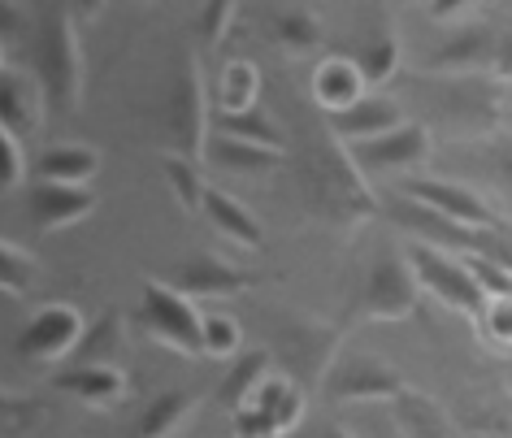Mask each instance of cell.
Wrapping results in <instances>:
<instances>
[{
  "label": "cell",
  "instance_id": "ac0fdd59",
  "mask_svg": "<svg viewBox=\"0 0 512 438\" xmlns=\"http://www.w3.org/2000/svg\"><path fill=\"white\" fill-rule=\"evenodd\" d=\"M395 217L408 226V230H417V243H443V248H460V252H482L486 243H491V235L486 230H469V226H456V222H447V217L439 213H430V209H421V204L413 200H400L395 204Z\"/></svg>",
  "mask_w": 512,
  "mask_h": 438
},
{
  "label": "cell",
  "instance_id": "e575fe53",
  "mask_svg": "<svg viewBox=\"0 0 512 438\" xmlns=\"http://www.w3.org/2000/svg\"><path fill=\"white\" fill-rule=\"evenodd\" d=\"M235 18H239V5H235V0H217V5L200 9V18H196L200 44H204V48H222L226 35H230V27H235Z\"/></svg>",
  "mask_w": 512,
  "mask_h": 438
},
{
  "label": "cell",
  "instance_id": "7a4b0ae2",
  "mask_svg": "<svg viewBox=\"0 0 512 438\" xmlns=\"http://www.w3.org/2000/svg\"><path fill=\"white\" fill-rule=\"evenodd\" d=\"M304 191H309L313 209L330 217L339 226H361L374 217V191H369L361 165L352 161V152H317L304 174Z\"/></svg>",
  "mask_w": 512,
  "mask_h": 438
},
{
  "label": "cell",
  "instance_id": "1f68e13d",
  "mask_svg": "<svg viewBox=\"0 0 512 438\" xmlns=\"http://www.w3.org/2000/svg\"><path fill=\"white\" fill-rule=\"evenodd\" d=\"M274 22V35H278V44L291 48V53H313L317 44H322V18L313 14V9H278V14L270 18Z\"/></svg>",
  "mask_w": 512,
  "mask_h": 438
},
{
  "label": "cell",
  "instance_id": "8d00e7d4",
  "mask_svg": "<svg viewBox=\"0 0 512 438\" xmlns=\"http://www.w3.org/2000/svg\"><path fill=\"white\" fill-rule=\"evenodd\" d=\"M235 438H283V430H278V421L265 408L248 404L235 412Z\"/></svg>",
  "mask_w": 512,
  "mask_h": 438
},
{
  "label": "cell",
  "instance_id": "2e32d148",
  "mask_svg": "<svg viewBox=\"0 0 512 438\" xmlns=\"http://www.w3.org/2000/svg\"><path fill=\"white\" fill-rule=\"evenodd\" d=\"M31 204V222L40 230H61L83 222L96 209V191L92 187H70V183H35L27 191Z\"/></svg>",
  "mask_w": 512,
  "mask_h": 438
},
{
  "label": "cell",
  "instance_id": "277c9868",
  "mask_svg": "<svg viewBox=\"0 0 512 438\" xmlns=\"http://www.w3.org/2000/svg\"><path fill=\"white\" fill-rule=\"evenodd\" d=\"M139 321L157 343L183 356H204V308H196V300H187L170 282H144Z\"/></svg>",
  "mask_w": 512,
  "mask_h": 438
},
{
  "label": "cell",
  "instance_id": "9c48e42d",
  "mask_svg": "<svg viewBox=\"0 0 512 438\" xmlns=\"http://www.w3.org/2000/svg\"><path fill=\"white\" fill-rule=\"evenodd\" d=\"M404 378L378 356H335L326 369V399L330 404H361V399H400Z\"/></svg>",
  "mask_w": 512,
  "mask_h": 438
},
{
  "label": "cell",
  "instance_id": "cb8c5ba5",
  "mask_svg": "<svg viewBox=\"0 0 512 438\" xmlns=\"http://www.w3.org/2000/svg\"><path fill=\"white\" fill-rule=\"evenodd\" d=\"M100 170V157L83 144H53L35 161L40 183H70V187H92V178Z\"/></svg>",
  "mask_w": 512,
  "mask_h": 438
},
{
  "label": "cell",
  "instance_id": "4dcf8cb0",
  "mask_svg": "<svg viewBox=\"0 0 512 438\" xmlns=\"http://www.w3.org/2000/svg\"><path fill=\"white\" fill-rule=\"evenodd\" d=\"M473 157H478L482 174L491 178V187L499 191V200H504L512 213V131H495V135L478 139Z\"/></svg>",
  "mask_w": 512,
  "mask_h": 438
},
{
  "label": "cell",
  "instance_id": "60d3db41",
  "mask_svg": "<svg viewBox=\"0 0 512 438\" xmlns=\"http://www.w3.org/2000/svg\"><path fill=\"white\" fill-rule=\"evenodd\" d=\"M495 83H512V27L499 31V44H495Z\"/></svg>",
  "mask_w": 512,
  "mask_h": 438
},
{
  "label": "cell",
  "instance_id": "d590c367",
  "mask_svg": "<svg viewBox=\"0 0 512 438\" xmlns=\"http://www.w3.org/2000/svg\"><path fill=\"white\" fill-rule=\"evenodd\" d=\"M27 183V148H22L18 135L0 131V187L14 191Z\"/></svg>",
  "mask_w": 512,
  "mask_h": 438
},
{
  "label": "cell",
  "instance_id": "8992f818",
  "mask_svg": "<svg viewBox=\"0 0 512 438\" xmlns=\"http://www.w3.org/2000/svg\"><path fill=\"white\" fill-rule=\"evenodd\" d=\"M404 200H413V204H421V209L439 213L456 226H469V230H486V235H499V230H504V217L482 200V191L469 187V183H456V178H439V174L434 178L430 174L408 178Z\"/></svg>",
  "mask_w": 512,
  "mask_h": 438
},
{
  "label": "cell",
  "instance_id": "d4e9b609",
  "mask_svg": "<svg viewBox=\"0 0 512 438\" xmlns=\"http://www.w3.org/2000/svg\"><path fill=\"white\" fill-rule=\"evenodd\" d=\"M204 165H217V170H230V174H270V170L283 165V152H270V148H256V144H239V139L213 135Z\"/></svg>",
  "mask_w": 512,
  "mask_h": 438
},
{
  "label": "cell",
  "instance_id": "603a6c76",
  "mask_svg": "<svg viewBox=\"0 0 512 438\" xmlns=\"http://www.w3.org/2000/svg\"><path fill=\"white\" fill-rule=\"evenodd\" d=\"M400 53H404L400 35H395V27L382 18V22H374V27L365 31L361 48H356V70H361V79L369 87H382L395 70H400Z\"/></svg>",
  "mask_w": 512,
  "mask_h": 438
},
{
  "label": "cell",
  "instance_id": "7c38bea8",
  "mask_svg": "<svg viewBox=\"0 0 512 438\" xmlns=\"http://www.w3.org/2000/svg\"><path fill=\"white\" fill-rule=\"evenodd\" d=\"M447 40L426 57V74H482L495 66V44H499V27L473 18L456 31H443Z\"/></svg>",
  "mask_w": 512,
  "mask_h": 438
},
{
  "label": "cell",
  "instance_id": "484cf974",
  "mask_svg": "<svg viewBox=\"0 0 512 438\" xmlns=\"http://www.w3.org/2000/svg\"><path fill=\"white\" fill-rule=\"evenodd\" d=\"M256 96H261V74H256L252 61H226L222 79H217V118H230V113H248L256 109Z\"/></svg>",
  "mask_w": 512,
  "mask_h": 438
},
{
  "label": "cell",
  "instance_id": "83f0119b",
  "mask_svg": "<svg viewBox=\"0 0 512 438\" xmlns=\"http://www.w3.org/2000/svg\"><path fill=\"white\" fill-rule=\"evenodd\" d=\"M165 170V183H170L174 200L183 204L187 213H204V200H209V178H204V161L196 157H183V152H170L161 161Z\"/></svg>",
  "mask_w": 512,
  "mask_h": 438
},
{
  "label": "cell",
  "instance_id": "9a60e30c",
  "mask_svg": "<svg viewBox=\"0 0 512 438\" xmlns=\"http://www.w3.org/2000/svg\"><path fill=\"white\" fill-rule=\"evenodd\" d=\"M170 287L183 291L187 300H226V295H239L252 287L248 269H235L217 256H196V261L178 265L170 274Z\"/></svg>",
  "mask_w": 512,
  "mask_h": 438
},
{
  "label": "cell",
  "instance_id": "f546056e",
  "mask_svg": "<svg viewBox=\"0 0 512 438\" xmlns=\"http://www.w3.org/2000/svg\"><path fill=\"white\" fill-rule=\"evenodd\" d=\"M191 408H196V395H191V391H165V395H157L144 408V417H139V438H170L178 425L191 417Z\"/></svg>",
  "mask_w": 512,
  "mask_h": 438
},
{
  "label": "cell",
  "instance_id": "e0dca14e",
  "mask_svg": "<svg viewBox=\"0 0 512 438\" xmlns=\"http://www.w3.org/2000/svg\"><path fill=\"white\" fill-rule=\"evenodd\" d=\"M391 421L404 438H460L439 399L426 391H413V386H404V395L391 399Z\"/></svg>",
  "mask_w": 512,
  "mask_h": 438
},
{
  "label": "cell",
  "instance_id": "30bf717a",
  "mask_svg": "<svg viewBox=\"0 0 512 438\" xmlns=\"http://www.w3.org/2000/svg\"><path fill=\"white\" fill-rule=\"evenodd\" d=\"M348 152H352V161L361 165V174H408L430 161L434 139H430V126L404 122V126H395L391 135L369 139V144L348 148Z\"/></svg>",
  "mask_w": 512,
  "mask_h": 438
},
{
  "label": "cell",
  "instance_id": "b9f144b4",
  "mask_svg": "<svg viewBox=\"0 0 512 438\" xmlns=\"http://www.w3.org/2000/svg\"><path fill=\"white\" fill-rule=\"evenodd\" d=\"M326 438H356V434H352V430H343V425H330Z\"/></svg>",
  "mask_w": 512,
  "mask_h": 438
},
{
  "label": "cell",
  "instance_id": "52a82bcc",
  "mask_svg": "<svg viewBox=\"0 0 512 438\" xmlns=\"http://www.w3.org/2000/svg\"><path fill=\"white\" fill-rule=\"evenodd\" d=\"M170 135L183 157H196L204 161L209 157V139H213V118H209V87H204V66L196 53H187L183 61V74H178V87H174V100H170Z\"/></svg>",
  "mask_w": 512,
  "mask_h": 438
},
{
  "label": "cell",
  "instance_id": "74e56055",
  "mask_svg": "<svg viewBox=\"0 0 512 438\" xmlns=\"http://www.w3.org/2000/svg\"><path fill=\"white\" fill-rule=\"evenodd\" d=\"M482 330H486V339H491L495 347H508L512 352V300H491L486 304Z\"/></svg>",
  "mask_w": 512,
  "mask_h": 438
},
{
  "label": "cell",
  "instance_id": "ba28073f",
  "mask_svg": "<svg viewBox=\"0 0 512 438\" xmlns=\"http://www.w3.org/2000/svg\"><path fill=\"white\" fill-rule=\"evenodd\" d=\"M87 339V321L74 304H44L18 334V356L27 365H57L74 356Z\"/></svg>",
  "mask_w": 512,
  "mask_h": 438
},
{
  "label": "cell",
  "instance_id": "f35d334b",
  "mask_svg": "<svg viewBox=\"0 0 512 438\" xmlns=\"http://www.w3.org/2000/svg\"><path fill=\"white\" fill-rule=\"evenodd\" d=\"M27 31H31V14H22V5L5 0V5H0V57H9L14 40L27 35Z\"/></svg>",
  "mask_w": 512,
  "mask_h": 438
},
{
  "label": "cell",
  "instance_id": "ab89813d",
  "mask_svg": "<svg viewBox=\"0 0 512 438\" xmlns=\"http://www.w3.org/2000/svg\"><path fill=\"white\" fill-rule=\"evenodd\" d=\"M40 404H35V399H27V404H18V399H5V434L9 438H18V425H22V417L27 421H35L40 417Z\"/></svg>",
  "mask_w": 512,
  "mask_h": 438
},
{
  "label": "cell",
  "instance_id": "4fadbf2b",
  "mask_svg": "<svg viewBox=\"0 0 512 438\" xmlns=\"http://www.w3.org/2000/svg\"><path fill=\"white\" fill-rule=\"evenodd\" d=\"M48 113V92L35 70H18L14 61H5L0 70V131L27 139L44 126Z\"/></svg>",
  "mask_w": 512,
  "mask_h": 438
},
{
  "label": "cell",
  "instance_id": "3957f363",
  "mask_svg": "<svg viewBox=\"0 0 512 438\" xmlns=\"http://www.w3.org/2000/svg\"><path fill=\"white\" fill-rule=\"evenodd\" d=\"M35 74H40L48 105L74 113L83 96V48H79V22L70 9H53L40 22L35 35Z\"/></svg>",
  "mask_w": 512,
  "mask_h": 438
},
{
  "label": "cell",
  "instance_id": "d6986e66",
  "mask_svg": "<svg viewBox=\"0 0 512 438\" xmlns=\"http://www.w3.org/2000/svg\"><path fill=\"white\" fill-rule=\"evenodd\" d=\"M57 386L87 408H118L126 399V373L118 365H74L57 373Z\"/></svg>",
  "mask_w": 512,
  "mask_h": 438
},
{
  "label": "cell",
  "instance_id": "836d02e7",
  "mask_svg": "<svg viewBox=\"0 0 512 438\" xmlns=\"http://www.w3.org/2000/svg\"><path fill=\"white\" fill-rule=\"evenodd\" d=\"M0 278H5L9 295H27L35 282V256L22 252L14 239H5V248H0Z\"/></svg>",
  "mask_w": 512,
  "mask_h": 438
},
{
  "label": "cell",
  "instance_id": "5bb4252c",
  "mask_svg": "<svg viewBox=\"0 0 512 438\" xmlns=\"http://www.w3.org/2000/svg\"><path fill=\"white\" fill-rule=\"evenodd\" d=\"M395 126H404L400 100L369 92V96L356 100L352 109H343V113L330 118V135H335V144H343V148H361V144H369V139L391 135Z\"/></svg>",
  "mask_w": 512,
  "mask_h": 438
},
{
  "label": "cell",
  "instance_id": "5b68a950",
  "mask_svg": "<svg viewBox=\"0 0 512 438\" xmlns=\"http://www.w3.org/2000/svg\"><path fill=\"white\" fill-rule=\"evenodd\" d=\"M408 261H413L421 291L434 295L439 304H447L452 313H465V317L486 313L491 300H486V291L478 287L473 269L460 261V256H447L443 248H430V243H413V248H408Z\"/></svg>",
  "mask_w": 512,
  "mask_h": 438
},
{
  "label": "cell",
  "instance_id": "7402d4cb",
  "mask_svg": "<svg viewBox=\"0 0 512 438\" xmlns=\"http://www.w3.org/2000/svg\"><path fill=\"white\" fill-rule=\"evenodd\" d=\"M204 217L217 226V235L230 239L235 248H261V222L252 217V209L243 200H235L222 187H209V200H204Z\"/></svg>",
  "mask_w": 512,
  "mask_h": 438
},
{
  "label": "cell",
  "instance_id": "d6a6232c",
  "mask_svg": "<svg viewBox=\"0 0 512 438\" xmlns=\"http://www.w3.org/2000/svg\"><path fill=\"white\" fill-rule=\"evenodd\" d=\"M204 356H243V330L226 313H204Z\"/></svg>",
  "mask_w": 512,
  "mask_h": 438
},
{
  "label": "cell",
  "instance_id": "6da1fadb",
  "mask_svg": "<svg viewBox=\"0 0 512 438\" xmlns=\"http://www.w3.org/2000/svg\"><path fill=\"white\" fill-rule=\"evenodd\" d=\"M434 122L456 139H486L499 126V87L482 74H426L413 83Z\"/></svg>",
  "mask_w": 512,
  "mask_h": 438
},
{
  "label": "cell",
  "instance_id": "8fae6325",
  "mask_svg": "<svg viewBox=\"0 0 512 438\" xmlns=\"http://www.w3.org/2000/svg\"><path fill=\"white\" fill-rule=\"evenodd\" d=\"M421 282L408 256H382L365 274V313L374 321H404L417 308Z\"/></svg>",
  "mask_w": 512,
  "mask_h": 438
},
{
  "label": "cell",
  "instance_id": "4316f807",
  "mask_svg": "<svg viewBox=\"0 0 512 438\" xmlns=\"http://www.w3.org/2000/svg\"><path fill=\"white\" fill-rule=\"evenodd\" d=\"M213 135L239 139V144H256V148H270V152H287V135L270 113L248 109V113H230V118H213Z\"/></svg>",
  "mask_w": 512,
  "mask_h": 438
},
{
  "label": "cell",
  "instance_id": "44dd1931",
  "mask_svg": "<svg viewBox=\"0 0 512 438\" xmlns=\"http://www.w3.org/2000/svg\"><path fill=\"white\" fill-rule=\"evenodd\" d=\"M274 378V356H270V347H252V352H243L235 356V365H230V373L222 378V391H217V399L230 408V412H239V408H248L256 391H261L265 382Z\"/></svg>",
  "mask_w": 512,
  "mask_h": 438
},
{
  "label": "cell",
  "instance_id": "ffe728a7",
  "mask_svg": "<svg viewBox=\"0 0 512 438\" xmlns=\"http://www.w3.org/2000/svg\"><path fill=\"white\" fill-rule=\"evenodd\" d=\"M361 96H369V83L361 79L356 61H343V57H330L313 70V100L322 105L330 118L343 109H352Z\"/></svg>",
  "mask_w": 512,
  "mask_h": 438
},
{
  "label": "cell",
  "instance_id": "f1b7e54d",
  "mask_svg": "<svg viewBox=\"0 0 512 438\" xmlns=\"http://www.w3.org/2000/svg\"><path fill=\"white\" fill-rule=\"evenodd\" d=\"M256 408H265L270 417L278 421V430H296L300 425V417H304V408H309V399H304V391H300V382H291V378H283V373H274L270 382L256 391V399H252Z\"/></svg>",
  "mask_w": 512,
  "mask_h": 438
}]
</instances>
